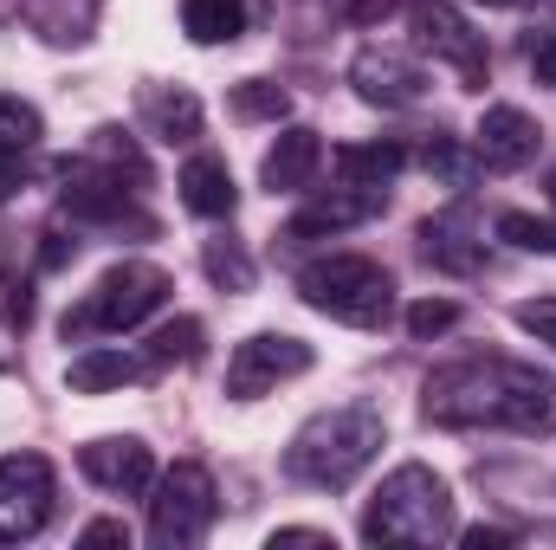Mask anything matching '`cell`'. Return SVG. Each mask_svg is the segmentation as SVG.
<instances>
[{"label": "cell", "mask_w": 556, "mask_h": 550, "mask_svg": "<svg viewBox=\"0 0 556 550\" xmlns=\"http://www.w3.org/2000/svg\"><path fill=\"white\" fill-rule=\"evenodd\" d=\"M427 421L440 427H505L525 440L556 434V376L538 363H453L440 376H427Z\"/></svg>", "instance_id": "1"}, {"label": "cell", "mask_w": 556, "mask_h": 550, "mask_svg": "<svg viewBox=\"0 0 556 550\" xmlns=\"http://www.w3.org/2000/svg\"><path fill=\"white\" fill-rule=\"evenodd\" d=\"M382 414L363 409V402H350V409H324L311 414L298 434H291V447H285V473L298 479V486H317V492H343V486H356L363 473H369V460L382 453Z\"/></svg>", "instance_id": "2"}, {"label": "cell", "mask_w": 556, "mask_h": 550, "mask_svg": "<svg viewBox=\"0 0 556 550\" xmlns=\"http://www.w3.org/2000/svg\"><path fill=\"white\" fill-rule=\"evenodd\" d=\"M453 538V492L433 466H395L363 512V545H440Z\"/></svg>", "instance_id": "3"}, {"label": "cell", "mask_w": 556, "mask_h": 550, "mask_svg": "<svg viewBox=\"0 0 556 550\" xmlns=\"http://www.w3.org/2000/svg\"><path fill=\"white\" fill-rule=\"evenodd\" d=\"M298 298H304L311 311L337 317V324L376 330V324H389V311H395V278H389V266H376V260H363V253H324V260H311V266L298 273Z\"/></svg>", "instance_id": "4"}, {"label": "cell", "mask_w": 556, "mask_h": 550, "mask_svg": "<svg viewBox=\"0 0 556 550\" xmlns=\"http://www.w3.org/2000/svg\"><path fill=\"white\" fill-rule=\"evenodd\" d=\"M220 499H214V479L207 466L194 460H175L162 479H149V545L155 550H188L207 538Z\"/></svg>", "instance_id": "5"}, {"label": "cell", "mask_w": 556, "mask_h": 550, "mask_svg": "<svg viewBox=\"0 0 556 550\" xmlns=\"http://www.w3.org/2000/svg\"><path fill=\"white\" fill-rule=\"evenodd\" d=\"M162 298H168V273L149 260H124L91 285L78 311H65V337L72 330H137L149 311H162Z\"/></svg>", "instance_id": "6"}, {"label": "cell", "mask_w": 556, "mask_h": 550, "mask_svg": "<svg viewBox=\"0 0 556 550\" xmlns=\"http://www.w3.org/2000/svg\"><path fill=\"white\" fill-rule=\"evenodd\" d=\"M52 466L39 453H0V545H26L52 518Z\"/></svg>", "instance_id": "7"}, {"label": "cell", "mask_w": 556, "mask_h": 550, "mask_svg": "<svg viewBox=\"0 0 556 550\" xmlns=\"http://www.w3.org/2000/svg\"><path fill=\"white\" fill-rule=\"evenodd\" d=\"M304 370H311V343H304V337L260 330V337L233 343V357H227V396H240V402H260V396H273L278 383L304 376Z\"/></svg>", "instance_id": "8"}, {"label": "cell", "mask_w": 556, "mask_h": 550, "mask_svg": "<svg viewBox=\"0 0 556 550\" xmlns=\"http://www.w3.org/2000/svg\"><path fill=\"white\" fill-rule=\"evenodd\" d=\"M350 85H356L363 104H382V111H408V104L427 98V72L402 46H363L356 65H350Z\"/></svg>", "instance_id": "9"}, {"label": "cell", "mask_w": 556, "mask_h": 550, "mask_svg": "<svg viewBox=\"0 0 556 550\" xmlns=\"http://www.w3.org/2000/svg\"><path fill=\"white\" fill-rule=\"evenodd\" d=\"M408 26H415V46H420V52H433V59L459 65L466 91H479V85H485V52H479L472 26H466L446 0H415V7H408Z\"/></svg>", "instance_id": "10"}, {"label": "cell", "mask_w": 556, "mask_h": 550, "mask_svg": "<svg viewBox=\"0 0 556 550\" xmlns=\"http://www.w3.org/2000/svg\"><path fill=\"white\" fill-rule=\"evenodd\" d=\"M78 466H85V479H91V486L124 492V499L149 492V479H155V453L142 447L137 434H104V440L78 447Z\"/></svg>", "instance_id": "11"}, {"label": "cell", "mask_w": 556, "mask_h": 550, "mask_svg": "<svg viewBox=\"0 0 556 550\" xmlns=\"http://www.w3.org/2000/svg\"><path fill=\"white\" fill-rule=\"evenodd\" d=\"M538 124L518 111V104H485V117H479V130H472V149H479V162L485 168H498V175H511V168H525L531 155H538Z\"/></svg>", "instance_id": "12"}, {"label": "cell", "mask_w": 556, "mask_h": 550, "mask_svg": "<svg viewBox=\"0 0 556 550\" xmlns=\"http://www.w3.org/2000/svg\"><path fill=\"white\" fill-rule=\"evenodd\" d=\"M382 208V188H337V195H324V201H311L291 227H285V240H324V234H350L356 221H369Z\"/></svg>", "instance_id": "13"}, {"label": "cell", "mask_w": 556, "mask_h": 550, "mask_svg": "<svg viewBox=\"0 0 556 550\" xmlns=\"http://www.w3.org/2000/svg\"><path fill=\"white\" fill-rule=\"evenodd\" d=\"M317 168H324V142L317 130H285V137L266 149V162H260V182L273 188V195H304L311 182H317Z\"/></svg>", "instance_id": "14"}, {"label": "cell", "mask_w": 556, "mask_h": 550, "mask_svg": "<svg viewBox=\"0 0 556 550\" xmlns=\"http://www.w3.org/2000/svg\"><path fill=\"white\" fill-rule=\"evenodd\" d=\"M175 188H181V208L201 214V221H227L233 214V175H227L220 155H188Z\"/></svg>", "instance_id": "15"}, {"label": "cell", "mask_w": 556, "mask_h": 550, "mask_svg": "<svg viewBox=\"0 0 556 550\" xmlns=\"http://www.w3.org/2000/svg\"><path fill=\"white\" fill-rule=\"evenodd\" d=\"M330 168H337V182H350V188H389V182L408 168V149H402V142H343V149L330 155Z\"/></svg>", "instance_id": "16"}, {"label": "cell", "mask_w": 556, "mask_h": 550, "mask_svg": "<svg viewBox=\"0 0 556 550\" xmlns=\"http://www.w3.org/2000/svg\"><path fill=\"white\" fill-rule=\"evenodd\" d=\"M137 376H142V363L130 350H85V357H72V370H65L72 396H104V389L137 383Z\"/></svg>", "instance_id": "17"}, {"label": "cell", "mask_w": 556, "mask_h": 550, "mask_svg": "<svg viewBox=\"0 0 556 550\" xmlns=\"http://www.w3.org/2000/svg\"><path fill=\"white\" fill-rule=\"evenodd\" d=\"M181 26L194 46H227L247 33V0H181Z\"/></svg>", "instance_id": "18"}, {"label": "cell", "mask_w": 556, "mask_h": 550, "mask_svg": "<svg viewBox=\"0 0 556 550\" xmlns=\"http://www.w3.org/2000/svg\"><path fill=\"white\" fill-rule=\"evenodd\" d=\"M142 117L162 142H188L201 130V104L188 91H142Z\"/></svg>", "instance_id": "19"}, {"label": "cell", "mask_w": 556, "mask_h": 550, "mask_svg": "<svg viewBox=\"0 0 556 550\" xmlns=\"http://www.w3.org/2000/svg\"><path fill=\"white\" fill-rule=\"evenodd\" d=\"M420 253L440 260V266H453V273H472V266H479V247H466V227H459L453 214L420 221Z\"/></svg>", "instance_id": "20"}, {"label": "cell", "mask_w": 556, "mask_h": 550, "mask_svg": "<svg viewBox=\"0 0 556 550\" xmlns=\"http://www.w3.org/2000/svg\"><path fill=\"white\" fill-rule=\"evenodd\" d=\"M420 162H427V175H440L446 188H472V175L485 168V162H479V149H466V142H453V137H433Z\"/></svg>", "instance_id": "21"}, {"label": "cell", "mask_w": 556, "mask_h": 550, "mask_svg": "<svg viewBox=\"0 0 556 550\" xmlns=\"http://www.w3.org/2000/svg\"><path fill=\"white\" fill-rule=\"evenodd\" d=\"M285 111H291V98H285V85H273V78L233 85V117H247V124H278Z\"/></svg>", "instance_id": "22"}, {"label": "cell", "mask_w": 556, "mask_h": 550, "mask_svg": "<svg viewBox=\"0 0 556 550\" xmlns=\"http://www.w3.org/2000/svg\"><path fill=\"white\" fill-rule=\"evenodd\" d=\"M0 149L7 155H33L39 149V111L13 91H0Z\"/></svg>", "instance_id": "23"}, {"label": "cell", "mask_w": 556, "mask_h": 550, "mask_svg": "<svg viewBox=\"0 0 556 550\" xmlns=\"http://www.w3.org/2000/svg\"><path fill=\"white\" fill-rule=\"evenodd\" d=\"M201 357V324L194 317H175L149 337V363H194Z\"/></svg>", "instance_id": "24"}, {"label": "cell", "mask_w": 556, "mask_h": 550, "mask_svg": "<svg viewBox=\"0 0 556 550\" xmlns=\"http://www.w3.org/2000/svg\"><path fill=\"white\" fill-rule=\"evenodd\" d=\"M498 240L505 247H518V253H556V227L551 221H538V214H498Z\"/></svg>", "instance_id": "25"}, {"label": "cell", "mask_w": 556, "mask_h": 550, "mask_svg": "<svg viewBox=\"0 0 556 550\" xmlns=\"http://www.w3.org/2000/svg\"><path fill=\"white\" fill-rule=\"evenodd\" d=\"M201 266H207V278H214V285H227V291H247V285H253V260H247L240 247H227V240H207Z\"/></svg>", "instance_id": "26"}, {"label": "cell", "mask_w": 556, "mask_h": 550, "mask_svg": "<svg viewBox=\"0 0 556 550\" xmlns=\"http://www.w3.org/2000/svg\"><path fill=\"white\" fill-rule=\"evenodd\" d=\"M453 324H459V304H453V298H420V304H408V337H415V343L446 337Z\"/></svg>", "instance_id": "27"}, {"label": "cell", "mask_w": 556, "mask_h": 550, "mask_svg": "<svg viewBox=\"0 0 556 550\" xmlns=\"http://www.w3.org/2000/svg\"><path fill=\"white\" fill-rule=\"evenodd\" d=\"M518 324H525L531 337L556 343V298H525V304H518Z\"/></svg>", "instance_id": "28"}, {"label": "cell", "mask_w": 556, "mask_h": 550, "mask_svg": "<svg viewBox=\"0 0 556 550\" xmlns=\"http://www.w3.org/2000/svg\"><path fill=\"white\" fill-rule=\"evenodd\" d=\"M78 545H130V525H124V518H98V525H85V532H78Z\"/></svg>", "instance_id": "29"}, {"label": "cell", "mask_w": 556, "mask_h": 550, "mask_svg": "<svg viewBox=\"0 0 556 550\" xmlns=\"http://www.w3.org/2000/svg\"><path fill=\"white\" fill-rule=\"evenodd\" d=\"M337 550V538L330 532H273V550Z\"/></svg>", "instance_id": "30"}, {"label": "cell", "mask_w": 556, "mask_h": 550, "mask_svg": "<svg viewBox=\"0 0 556 550\" xmlns=\"http://www.w3.org/2000/svg\"><path fill=\"white\" fill-rule=\"evenodd\" d=\"M459 545L466 550H505L511 545V532H498V525H472V532H459Z\"/></svg>", "instance_id": "31"}, {"label": "cell", "mask_w": 556, "mask_h": 550, "mask_svg": "<svg viewBox=\"0 0 556 550\" xmlns=\"http://www.w3.org/2000/svg\"><path fill=\"white\" fill-rule=\"evenodd\" d=\"M20 182H26V155H7V149H0V201H13Z\"/></svg>", "instance_id": "32"}, {"label": "cell", "mask_w": 556, "mask_h": 550, "mask_svg": "<svg viewBox=\"0 0 556 550\" xmlns=\"http://www.w3.org/2000/svg\"><path fill=\"white\" fill-rule=\"evenodd\" d=\"M531 72H538V85H556V33L531 52Z\"/></svg>", "instance_id": "33"}, {"label": "cell", "mask_w": 556, "mask_h": 550, "mask_svg": "<svg viewBox=\"0 0 556 550\" xmlns=\"http://www.w3.org/2000/svg\"><path fill=\"white\" fill-rule=\"evenodd\" d=\"M551 208H556V168H551Z\"/></svg>", "instance_id": "34"}, {"label": "cell", "mask_w": 556, "mask_h": 550, "mask_svg": "<svg viewBox=\"0 0 556 550\" xmlns=\"http://www.w3.org/2000/svg\"><path fill=\"white\" fill-rule=\"evenodd\" d=\"M492 7H511V0H492Z\"/></svg>", "instance_id": "35"}]
</instances>
